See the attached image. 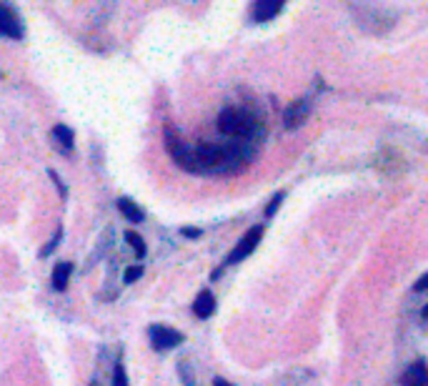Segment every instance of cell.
Segmentation results:
<instances>
[{
    "label": "cell",
    "instance_id": "cell-1",
    "mask_svg": "<svg viewBox=\"0 0 428 386\" xmlns=\"http://www.w3.org/2000/svg\"><path fill=\"white\" fill-rule=\"evenodd\" d=\"M195 171H225L230 161H243V156L235 151V146H218V143H200L193 151Z\"/></svg>",
    "mask_w": 428,
    "mask_h": 386
},
{
    "label": "cell",
    "instance_id": "cell-2",
    "mask_svg": "<svg viewBox=\"0 0 428 386\" xmlns=\"http://www.w3.org/2000/svg\"><path fill=\"white\" fill-rule=\"evenodd\" d=\"M218 131L230 138H250L255 133V121L240 108H225L218 116Z\"/></svg>",
    "mask_w": 428,
    "mask_h": 386
},
{
    "label": "cell",
    "instance_id": "cell-3",
    "mask_svg": "<svg viewBox=\"0 0 428 386\" xmlns=\"http://www.w3.org/2000/svg\"><path fill=\"white\" fill-rule=\"evenodd\" d=\"M165 148H168L170 158L185 171H195V158H193V148L185 143L183 138H178L173 128H165Z\"/></svg>",
    "mask_w": 428,
    "mask_h": 386
},
{
    "label": "cell",
    "instance_id": "cell-4",
    "mask_svg": "<svg viewBox=\"0 0 428 386\" xmlns=\"http://www.w3.org/2000/svg\"><path fill=\"white\" fill-rule=\"evenodd\" d=\"M260 238H263V226L248 228V233L240 238L238 246H235L233 251L228 253V258H225V261H228V263H238V261H243V258H248L250 253L255 251V246H258Z\"/></svg>",
    "mask_w": 428,
    "mask_h": 386
},
{
    "label": "cell",
    "instance_id": "cell-5",
    "mask_svg": "<svg viewBox=\"0 0 428 386\" xmlns=\"http://www.w3.org/2000/svg\"><path fill=\"white\" fill-rule=\"evenodd\" d=\"M151 341H153L156 349H175V346L183 341V334L168 326H151Z\"/></svg>",
    "mask_w": 428,
    "mask_h": 386
},
{
    "label": "cell",
    "instance_id": "cell-6",
    "mask_svg": "<svg viewBox=\"0 0 428 386\" xmlns=\"http://www.w3.org/2000/svg\"><path fill=\"white\" fill-rule=\"evenodd\" d=\"M0 36H6V38H21L23 36L21 18H18L16 13L6 6H0Z\"/></svg>",
    "mask_w": 428,
    "mask_h": 386
},
{
    "label": "cell",
    "instance_id": "cell-7",
    "mask_svg": "<svg viewBox=\"0 0 428 386\" xmlns=\"http://www.w3.org/2000/svg\"><path fill=\"white\" fill-rule=\"evenodd\" d=\"M403 384H406V386H426L428 384L426 361H423V359L413 361V364L406 369V374H403Z\"/></svg>",
    "mask_w": 428,
    "mask_h": 386
},
{
    "label": "cell",
    "instance_id": "cell-8",
    "mask_svg": "<svg viewBox=\"0 0 428 386\" xmlns=\"http://www.w3.org/2000/svg\"><path fill=\"white\" fill-rule=\"evenodd\" d=\"M306 116H308V101L306 98H301V101H296V103L291 106V108L285 111V128H298V126L306 121Z\"/></svg>",
    "mask_w": 428,
    "mask_h": 386
},
{
    "label": "cell",
    "instance_id": "cell-9",
    "mask_svg": "<svg viewBox=\"0 0 428 386\" xmlns=\"http://www.w3.org/2000/svg\"><path fill=\"white\" fill-rule=\"evenodd\" d=\"M280 3H275V0H258L253 6V21H258V23H265V21H270V18H275L280 13Z\"/></svg>",
    "mask_w": 428,
    "mask_h": 386
},
{
    "label": "cell",
    "instance_id": "cell-10",
    "mask_svg": "<svg viewBox=\"0 0 428 386\" xmlns=\"http://www.w3.org/2000/svg\"><path fill=\"white\" fill-rule=\"evenodd\" d=\"M213 309H215L213 294H210V291H200L193 301V314L198 316V319H208V316L213 314Z\"/></svg>",
    "mask_w": 428,
    "mask_h": 386
},
{
    "label": "cell",
    "instance_id": "cell-11",
    "mask_svg": "<svg viewBox=\"0 0 428 386\" xmlns=\"http://www.w3.org/2000/svg\"><path fill=\"white\" fill-rule=\"evenodd\" d=\"M71 273H73V263L68 261L56 263V268H53V288L56 291H66L68 281H71Z\"/></svg>",
    "mask_w": 428,
    "mask_h": 386
},
{
    "label": "cell",
    "instance_id": "cell-12",
    "mask_svg": "<svg viewBox=\"0 0 428 386\" xmlns=\"http://www.w3.org/2000/svg\"><path fill=\"white\" fill-rule=\"evenodd\" d=\"M118 208H121V213H123V216H126L131 223H141V221H143V211L136 206V203L131 201V198H121V201H118Z\"/></svg>",
    "mask_w": 428,
    "mask_h": 386
},
{
    "label": "cell",
    "instance_id": "cell-13",
    "mask_svg": "<svg viewBox=\"0 0 428 386\" xmlns=\"http://www.w3.org/2000/svg\"><path fill=\"white\" fill-rule=\"evenodd\" d=\"M53 138L63 146V148H73V131L68 126H56L53 128Z\"/></svg>",
    "mask_w": 428,
    "mask_h": 386
},
{
    "label": "cell",
    "instance_id": "cell-14",
    "mask_svg": "<svg viewBox=\"0 0 428 386\" xmlns=\"http://www.w3.org/2000/svg\"><path fill=\"white\" fill-rule=\"evenodd\" d=\"M126 241L128 243H131V248H133V251H136V256L138 258H143V256H146V243H143V238L141 236H138V233H126Z\"/></svg>",
    "mask_w": 428,
    "mask_h": 386
},
{
    "label": "cell",
    "instance_id": "cell-15",
    "mask_svg": "<svg viewBox=\"0 0 428 386\" xmlns=\"http://www.w3.org/2000/svg\"><path fill=\"white\" fill-rule=\"evenodd\" d=\"M113 386H128L126 369H123L121 364H118V366H116V371H113Z\"/></svg>",
    "mask_w": 428,
    "mask_h": 386
},
{
    "label": "cell",
    "instance_id": "cell-16",
    "mask_svg": "<svg viewBox=\"0 0 428 386\" xmlns=\"http://www.w3.org/2000/svg\"><path fill=\"white\" fill-rule=\"evenodd\" d=\"M143 276V266H131V268H126V283H133V281H138V278Z\"/></svg>",
    "mask_w": 428,
    "mask_h": 386
},
{
    "label": "cell",
    "instance_id": "cell-17",
    "mask_svg": "<svg viewBox=\"0 0 428 386\" xmlns=\"http://www.w3.org/2000/svg\"><path fill=\"white\" fill-rule=\"evenodd\" d=\"M280 201H283V193H275V196H273V201H270V206L265 208V218H270V216H273L275 211H278Z\"/></svg>",
    "mask_w": 428,
    "mask_h": 386
},
{
    "label": "cell",
    "instance_id": "cell-18",
    "mask_svg": "<svg viewBox=\"0 0 428 386\" xmlns=\"http://www.w3.org/2000/svg\"><path fill=\"white\" fill-rule=\"evenodd\" d=\"M61 236H63V231H61V228H58V231H56V238H53V243H51V246H46V248H43V251H41V256H48V253H53V251H56V246H58V243H61Z\"/></svg>",
    "mask_w": 428,
    "mask_h": 386
},
{
    "label": "cell",
    "instance_id": "cell-19",
    "mask_svg": "<svg viewBox=\"0 0 428 386\" xmlns=\"http://www.w3.org/2000/svg\"><path fill=\"white\" fill-rule=\"evenodd\" d=\"M183 236L195 238V236H200V231H198V228H183Z\"/></svg>",
    "mask_w": 428,
    "mask_h": 386
},
{
    "label": "cell",
    "instance_id": "cell-20",
    "mask_svg": "<svg viewBox=\"0 0 428 386\" xmlns=\"http://www.w3.org/2000/svg\"><path fill=\"white\" fill-rule=\"evenodd\" d=\"M426 283H428V276H421V278H418V283H416V291H423V288H426Z\"/></svg>",
    "mask_w": 428,
    "mask_h": 386
},
{
    "label": "cell",
    "instance_id": "cell-21",
    "mask_svg": "<svg viewBox=\"0 0 428 386\" xmlns=\"http://www.w3.org/2000/svg\"><path fill=\"white\" fill-rule=\"evenodd\" d=\"M213 386H230V384H228V381H225V379H215V381H213Z\"/></svg>",
    "mask_w": 428,
    "mask_h": 386
},
{
    "label": "cell",
    "instance_id": "cell-22",
    "mask_svg": "<svg viewBox=\"0 0 428 386\" xmlns=\"http://www.w3.org/2000/svg\"><path fill=\"white\" fill-rule=\"evenodd\" d=\"M91 386H96V384H91Z\"/></svg>",
    "mask_w": 428,
    "mask_h": 386
}]
</instances>
